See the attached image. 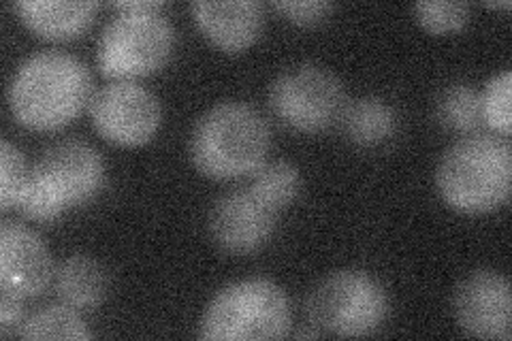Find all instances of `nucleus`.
<instances>
[{
  "mask_svg": "<svg viewBox=\"0 0 512 341\" xmlns=\"http://www.w3.org/2000/svg\"><path fill=\"white\" fill-rule=\"evenodd\" d=\"M92 75L86 64L58 50L26 58L13 73L7 101L13 118L30 131H58L92 101Z\"/></svg>",
  "mask_w": 512,
  "mask_h": 341,
  "instance_id": "obj_1",
  "label": "nucleus"
},
{
  "mask_svg": "<svg viewBox=\"0 0 512 341\" xmlns=\"http://www.w3.org/2000/svg\"><path fill=\"white\" fill-rule=\"evenodd\" d=\"M512 148L508 137L472 133L448 148L436 171L442 201L461 214H487L510 197Z\"/></svg>",
  "mask_w": 512,
  "mask_h": 341,
  "instance_id": "obj_2",
  "label": "nucleus"
},
{
  "mask_svg": "<svg viewBox=\"0 0 512 341\" xmlns=\"http://www.w3.org/2000/svg\"><path fill=\"white\" fill-rule=\"evenodd\" d=\"M269 126L252 105L224 101L207 109L190 135V158L214 180L248 177L265 165Z\"/></svg>",
  "mask_w": 512,
  "mask_h": 341,
  "instance_id": "obj_3",
  "label": "nucleus"
},
{
  "mask_svg": "<svg viewBox=\"0 0 512 341\" xmlns=\"http://www.w3.org/2000/svg\"><path fill=\"white\" fill-rule=\"evenodd\" d=\"M291 329V303L271 280L248 278L218 290L199 322V339H282Z\"/></svg>",
  "mask_w": 512,
  "mask_h": 341,
  "instance_id": "obj_4",
  "label": "nucleus"
},
{
  "mask_svg": "<svg viewBox=\"0 0 512 341\" xmlns=\"http://www.w3.org/2000/svg\"><path fill=\"white\" fill-rule=\"evenodd\" d=\"M389 314L384 286L367 271L342 269L320 280L306 299L310 331L329 337H365Z\"/></svg>",
  "mask_w": 512,
  "mask_h": 341,
  "instance_id": "obj_5",
  "label": "nucleus"
},
{
  "mask_svg": "<svg viewBox=\"0 0 512 341\" xmlns=\"http://www.w3.org/2000/svg\"><path fill=\"white\" fill-rule=\"evenodd\" d=\"M175 47V30L163 11H120L96 45V62L105 77L131 81L160 71Z\"/></svg>",
  "mask_w": 512,
  "mask_h": 341,
  "instance_id": "obj_6",
  "label": "nucleus"
},
{
  "mask_svg": "<svg viewBox=\"0 0 512 341\" xmlns=\"http://www.w3.org/2000/svg\"><path fill=\"white\" fill-rule=\"evenodd\" d=\"M340 77L320 64H297L269 86L271 113L299 133H320L340 122L346 109Z\"/></svg>",
  "mask_w": 512,
  "mask_h": 341,
  "instance_id": "obj_7",
  "label": "nucleus"
},
{
  "mask_svg": "<svg viewBox=\"0 0 512 341\" xmlns=\"http://www.w3.org/2000/svg\"><path fill=\"white\" fill-rule=\"evenodd\" d=\"M90 120L105 141L135 148L156 135L163 109L148 88L135 81H111L92 96Z\"/></svg>",
  "mask_w": 512,
  "mask_h": 341,
  "instance_id": "obj_8",
  "label": "nucleus"
},
{
  "mask_svg": "<svg viewBox=\"0 0 512 341\" xmlns=\"http://www.w3.org/2000/svg\"><path fill=\"white\" fill-rule=\"evenodd\" d=\"M32 177L67 211L92 201L105 186V160L82 139H64L47 148Z\"/></svg>",
  "mask_w": 512,
  "mask_h": 341,
  "instance_id": "obj_9",
  "label": "nucleus"
},
{
  "mask_svg": "<svg viewBox=\"0 0 512 341\" xmlns=\"http://www.w3.org/2000/svg\"><path fill=\"white\" fill-rule=\"evenodd\" d=\"M278 218L280 211L246 186L222 194L210 211L207 229L220 250L248 254L271 239Z\"/></svg>",
  "mask_w": 512,
  "mask_h": 341,
  "instance_id": "obj_10",
  "label": "nucleus"
},
{
  "mask_svg": "<svg viewBox=\"0 0 512 341\" xmlns=\"http://www.w3.org/2000/svg\"><path fill=\"white\" fill-rule=\"evenodd\" d=\"M453 312L463 333L480 339L512 337V297L506 275L478 269L463 280L453 299Z\"/></svg>",
  "mask_w": 512,
  "mask_h": 341,
  "instance_id": "obj_11",
  "label": "nucleus"
},
{
  "mask_svg": "<svg viewBox=\"0 0 512 341\" xmlns=\"http://www.w3.org/2000/svg\"><path fill=\"white\" fill-rule=\"evenodd\" d=\"M52 280L54 263L43 239L22 222H0V286L30 299L43 295Z\"/></svg>",
  "mask_w": 512,
  "mask_h": 341,
  "instance_id": "obj_12",
  "label": "nucleus"
},
{
  "mask_svg": "<svg viewBox=\"0 0 512 341\" xmlns=\"http://www.w3.org/2000/svg\"><path fill=\"white\" fill-rule=\"evenodd\" d=\"M190 13L203 37L227 54L248 50L265 26V7L259 0H197Z\"/></svg>",
  "mask_w": 512,
  "mask_h": 341,
  "instance_id": "obj_13",
  "label": "nucleus"
},
{
  "mask_svg": "<svg viewBox=\"0 0 512 341\" xmlns=\"http://www.w3.org/2000/svg\"><path fill=\"white\" fill-rule=\"evenodd\" d=\"M20 20L41 39L67 41L82 35L96 18L99 5L92 0L82 3H58V0H20L15 3Z\"/></svg>",
  "mask_w": 512,
  "mask_h": 341,
  "instance_id": "obj_14",
  "label": "nucleus"
},
{
  "mask_svg": "<svg viewBox=\"0 0 512 341\" xmlns=\"http://www.w3.org/2000/svg\"><path fill=\"white\" fill-rule=\"evenodd\" d=\"M54 288L64 305L77 312H92L109 290L107 269L88 254H73L54 271Z\"/></svg>",
  "mask_w": 512,
  "mask_h": 341,
  "instance_id": "obj_15",
  "label": "nucleus"
},
{
  "mask_svg": "<svg viewBox=\"0 0 512 341\" xmlns=\"http://www.w3.org/2000/svg\"><path fill=\"white\" fill-rule=\"evenodd\" d=\"M340 122L346 137L359 148H380L397 131V113L380 96L346 103Z\"/></svg>",
  "mask_w": 512,
  "mask_h": 341,
  "instance_id": "obj_16",
  "label": "nucleus"
},
{
  "mask_svg": "<svg viewBox=\"0 0 512 341\" xmlns=\"http://www.w3.org/2000/svg\"><path fill=\"white\" fill-rule=\"evenodd\" d=\"M20 339H92L86 320L69 305H50L28 316L18 329Z\"/></svg>",
  "mask_w": 512,
  "mask_h": 341,
  "instance_id": "obj_17",
  "label": "nucleus"
},
{
  "mask_svg": "<svg viewBox=\"0 0 512 341\" xmlns=\"http://www.w3.org/2000/svg\"><path fill=\"white\" fill-rule=\"evenodd\" d=\"M438 122L453 133H474L483 124L480 111V92L470 84L446 86L436 101Z\"/></svg>",
  "mask_w": 512,
  "mask_h": 341,
  "instance_id": "obj_18",
  "label": "nucleus"
},
{
  "mask_svg": "<svg viewBox=\"0 0 512 341\" xmlns=\"http://www.w3.org/2000/svg\"><path fill=\"white\" fill-rule=\"evenodd\" d=\"M248 186L256 194H261L269 205H274L278 211H284L297 199L301 177L293 162L276 160V162H267V165H263L261 169H256L250 175Z\"/></svg>",
  "mask_w": 512,
  "mask_h": 341,
  "instance_id": "obj_19",
  "label": "nucleus"
},
{
  "mask_svg": "<svg viewBox=\"0 0 512 341\" xmlns=\"http://www.w3.org/2000/svg\"><path fill=\"white\" fill-rule=\"evenodd\" d=\"M30 173L32 169H28L18 145H13L9 139L0 141V209L9 211L18 205Z\"/></svg>",
  "mask_w": 512,
  "mask_h": 341,
  "instance_id": "obj_20",
  "label": "nucleus"
},
{
  "mask_svg": "<svg viewBox=\"0 0 512 341\" xmlns=\"http://www.w3.org/2000/svg\"><path fill=\"white\" fill-rule=\"evenodd\" d=\"M510 92H512L510 69L491 77L485 90L480 92V111H483V122L491 128V131H495V135H502V137H510V128H512Z\"/></svg>",
  "mask_w": 512,
  "mask_h": 341,
  "instance_id": "obj_21",
  "label": "nucleus"
},
{
  "mask_svg": "<svg viewBox=\"0 0 512 341\" xmlns=\"http://www.w3.org/2000/svg\"><path fill=\"white\" fill-rule=\"evenodd\" d=\"M419 24L434 35H446L466 28L470 22V5L463 0H421L414 5Z\"/></svg>",
  "mask_w": 512,
  "mask_h": 341,
  "instance_id": "obj_22",
  "label": "nucleus"
},
{
  "mask_svg": "<svg viewBox=\"0 0 512 341\" xmlns=\"http://www.w3.org/2000/svg\"><path fill=\"white\" fill-rule=\"evenodd\" d=\"M274 9L288 22L299 26H316L329 18L333 3H329V0H278V3H274Z\"/></svg>",
  "mask_w": 512,
  "mask_h": 341,
  "instance_id": "obj_23",
  "label": "nucleus"
},
{
  "mask_svg": "<svg viewBox=\"0 0 512 341\" xmlns=\"http://www.w3.org/2000/svg\"><path fill=\"white\" fill-rule=\"evenodd\" d=\"M22 322H24V297L7 286H0V333L5 337L9 333H18Z\"/></svg>",
  "mask_w": 512,
  "mask_h": 341,
  "instance_id": "obj_24",
  "label": "nucleus"
},
{
  "mask_svg": "<svg viewBox=\"0 0 512 341\" xmlns=\"http://www.w3.org/2000/svg\"><path fill=\"white\" fill-rule=\"evenodd\" d=\"M111 7H114L118 13L120 11L143 13V11H163L165 3H160V0H124V3H114Z\"/></svg>",
  "mask_w": 512,
  "mask_h": 341,
  "instance_id": "obj_25",
  "label": "nucleus"
}]
</instances>
